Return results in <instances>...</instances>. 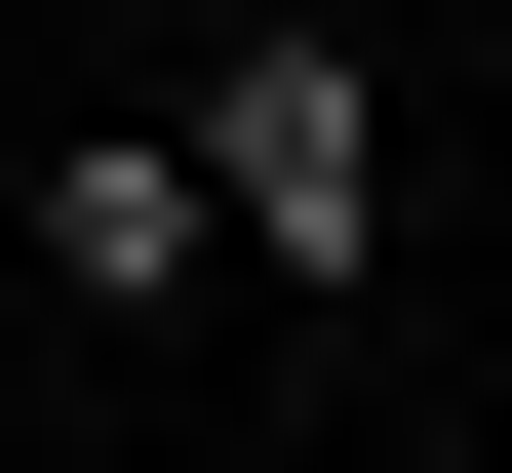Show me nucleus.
Segmentation results:
<instances>
[{"instance_id": "obj_1", "label": "nucleus", "mask_w": 512, "mask_h": 473, "mask_svg": "<svg viewBox=\"0 0 512 473\" xmlns=\"http://www.w3.org/2000/svg\"><path fill=\"white\" fill-rule=\"evenodd\" d=\"M197 158H237V276H355V237H394V79H355V40H237Z\"/></svg>"}, {"instance_id": "obj_2", "label": "nucleus", "mask_w": 512, "mask_h": 473, "mask_svg": "<svg viewBox=\"0 0 512 473\" xmlns=\"http://www.w3.org/2000/svg\"><path fill=\"white\" fill-rule=\"evenodd\" d=\"M40 276H119V316H158V276H237V158H197V119H119V158H40Z\"/></svg>"}]
</instances>
